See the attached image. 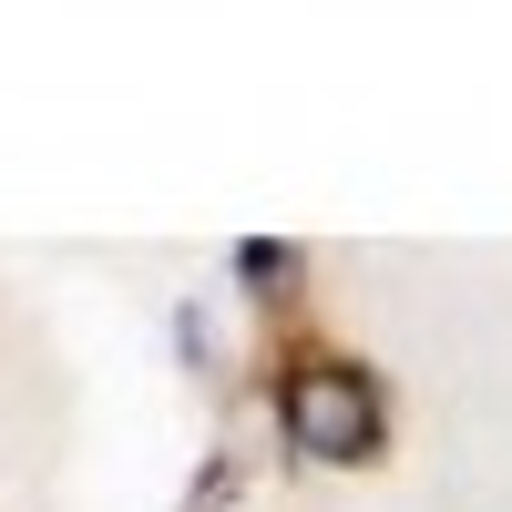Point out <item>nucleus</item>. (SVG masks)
<instances>
[{
    "mask_svg": "<svg viewBox=\"0 0 512 512\" xmlns=\"http://www.w3.org/2000/svg\"><path fill=\"white\" fill-rule=\"evenodd\" d=\"M277 441L297 461H328V472H349L390 441V410H379V379L338 349H297L277 369Z\"/></svg>",
    "mask_w": 512,
    "mask_h": 512,
    "instance_id": "f257e3e1",
    "label": "nucleus"
},
{
    "mask_svg": "<svg viewBox=\"0 0 512 512\" xmlns=\"http://www.w3.org/2000/svg\"><path fill=\"white\" fill-rule=\"evenodd\" d=\"M236 267H246V287H297V256L287 246H246Z\"/></svg>",
    "mask_w": 512,
    "mask_h": 512,
    "instance_id": "f03ea898",
    "label": "nucleus"
}]
</instances>
